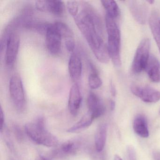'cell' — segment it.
<instances>
[{
  "label": "cell",
  "mask_w": 160,
  "mask_h": 160,
  "mask_svg": "<svg viewBox=\"0 0 160 160\" xmlns=\"http://www.w3.org/2000/svg\"><path fill=\"white\" fill-rule=\"evenodd\" d=\"M153 157L154 160H160V152H153Z\"/></svg>",
  "instance_id": "obj_29"
},
{
  "label": "cell",
  "mask_w": 160,
  "mask_h": 160,
  "mask_svg": "<svg viewBox=\"0 0 160 160\" xmlns=\"http://www.w3.org/2000/svg\"><path fill=\"white\" fill-rule=\"evenodd\" d=\"M110 92H111V94L112 96H115L116 94V90L115 88V86H114V84L112 83H110Z\"/></svg>",
  "instance_id": "obj_27"
},
{
  "label": "cell",
  "mask_w": 160,
  "mask_h": 160,
  "mask_svg": "<svg viewBox=\"0 0 160 160\" xmlns=\"http://www.w3.org/2000/svg\"><path fill=\"white\" fill-rule=\"evenodd\" d=\"M80 143L77 140H69L52 151L51 155L53 158L62 159L76 154L80 148Z\"/></svg>",
  "instance_id": "obj_8"
},
{
  "label": "cell",
  "mask_w": 160,
  "mask_h": 160,
  "mask_svg": "<svg viewBox=\"0 0 160 160\" xmlns=\"http://www.w3.org/2000/svg\"><path fill=\"white\" fill-rule=\"evenodd\" d=\"M129 8L134 19L141 25L146 24L148 14L147 6L142 2L132 1L130 2Z\"/></svg>",
  "instance_id": "obj_11"
},
{
  "label": "cell",
  "mask_w": 160,
  "mask_h": 160,
  "mask_svg": "<svg viewBox=\"0 0 160 160\" xmlns=\"http://www.w3.org/2000/svg\"><path fill=\"white\" fill-rule=\"evenodd\" d=\"M25 131L36 144L47 147H56L58 144V138L47 129L45 120L42 117H38L34 122L27 123Z\"/></svg>",
  "instance_id": "obj_1"
},
{
  "label": "cell",
  "mask_w": 160,
  "mask_h": 160,
  "mask_svg": "<svg viewBox=\"0 0 160 160\" xmlns=\"http://www.w3.org/2000/svg\"></svg>",
  "instance_id": "obj_34"
},
{
  "label": "cell",
  "mask_w": 160,
  "mask_h": 160,
  "mask_svg": "<svg viewBox=\"0 0 160 160\" xmlns=\"http://www.w3.org/2000/svg\"><path fill=\"white\" fill-rule=\"evenodd\" d=\"M91 73L88 77V84L92 89H96L102 86V82L99 77L96 68L90 63Z\"/></svg>",
  "instance_id": "obj_20"
},
{
  "label": "cell",
  "mask_w": 160,
  "mask_h": 160,
  "mask_svg": "<svg viewBox=\"0 0 160 160\" xmlns=\"http://www.w3.org/2000/svg\"><path fill=\"white\" fill-rule=\"evenodd\" d=\"M150 46V40L148 38H144L140 42L132 63V71L134 73H139L147 69L149 59Z\"/></svg>",
  "instance_id": "obj_4"
},
{
  "label": "cell",
  "mask_w": 160,
  "mask_h": 160,
  "mask_svg": "<svg viewBox=\"0 0 160 160\" xmlns=\"http://www.w3.org/2000/svg\"><path fill=\"white\" fill-rule=\"evenodd\" d=\"M54 24L65 41L74 38L72 31L67 24L60 21H57Z\"/></svg>",
  "instance_id": "obj_21"
},
{
  "label": "cell",
  "mask_w": 160,
  "mask_h": 160,
  "mask_svg": "<svg viewBox=\"0 0 160 160\" xmlns=\"http://www.w3.org/2000/svg\"><path fill=\"white\" fill-rule=\"evenodd\" d=\"M150 28L160 53V20L157 13L153 12L149 19Z\"/></svg>",
  "instance_id": "obj_16"
},
{
  "label": "cell",
  "mask_w": 160,
  "mask_h": 160,
  "mask_svg": "<svg viewBox=\"0 0 160 160\" xmlns=\"http://www.w3.org/2000/svg\"><path fill=\"white\" fill-rule=\"evenodd\" d=\"M146 70L152 81L155 83L160 82V62L154 56H150Z\"/></svg>",
  "instance_id": "obj_15"
},
{
  "label": "cell",
  "mask_w": 160,
  "mask_h": 160,
  "mask_svg": "<svg viewBox=\"0 0 160 160\" xmlns=\"http://www.w3.org/2000/svg\"><path fill=\"white\" fill-rule=\"evenodd\" d=\"M159 113H160V111H159Z\"/></svg>",
  "instance_id": "obj_33"
},
{
  "label": "cell",
  "mask_w": 160,
  "mask_h": 160,
  "mask_svg": "<svg viewBox=\"0 0 160 160\" xmlns=\"http://www.w3.org/2000/svg\"><path fill=\"white\" fill-rule=\"evenodd\" d=\"M20 45V38L15 28L11 24L4 30L1 41V52L5 50V62L9 67H12L16 61Z\"/></svg>",
  "instance_id": "obj_2"
},
{
  "label": "cell",
  "mask_w": 160,
  "mask_h": 160,
  "mask_svg": "<svg viewBox=\"0 0 160 160\" xmlns=\"http://www.w3.org/2000/svg\"><path fill=\"white\" fill-rule=\"evenodd\" d=\"M94 120L92 114L88 111V113L84 115L80 120L78 121L72 127L69 128L67 132L70 133H74L82 131L89 127Z\"/></svg>",
  "instance_id": "obj_17"
},
{
  "label": "cell",
  "mask_w": 160,
  "mask_h": 160,
  "mask_svg": "<svg viewBox=\"0 0 160 160\" xmlns=\"http://www.w3.org/2000/svg\"><path fill=\"white\" fill-rule=\"evenodd\" d=\"M67 7L69 13L73 17H75L78 14L79 5L77 1H69L67 2Z\"/></svg>",
  "instance_id": "obj_22"
},
{
  "label": "cell",
  "mask_w": 160,
  "mask_h": 160,
  "mask_svg": "<svg viewBox=\"0 0 160 160\" xmlns=\"http://www.w3.org/2000/svg\"><path fill=\"white\" fill-rule=\"evenodd\" d=\"M65 47L69 52H72L75 49V42L74 38L65 41Z\"/></svg>",
  "instance_id": "obj_24"
},
{
  "label": "cell",
  "mask_w": 160,
  "mask_h": 160,
  "mask_svg": "<svg viewBox=\"0 0 160 160\" xmlns=\"http://www.w3.org/2000/svg\"><path fill=\"white\" fill-rule=\"evenodd\" d=\"M9 91L17 110L19 112L24 111L26 108V97L22 80L18 75H14L10 79Z\"/></svg>",
  "instance_id": "obj_5"
},
{
  "label": "cell",
  "mask_w": 160,
  "mask_h": 160,
  "mask_svg": "<svg viewBox=\"0 0 160 160\" xmlns=\"http://www.w3.org/2000/svg\"><path fill=\"white\" fill-rule=\"evenodd\" d=\"M132 93L147 103H156L160 100V92L149 86L132 84L131 86Z\"/></svg>",
  "instance_id": "obj_6"
},
{
  "label": "cell",
  "mask_w": 160,
  "mask_h": 160,
  "mask_svg": "<svg viewBox=\"0 0 160 160\" xmlns=\"http://www.w3.org/2000/svg\"><path fill=\"white\" fill-rule=\"evenodd\" d=\"M64 12V5L61 1H46L45 12L60 16Z\"/></svg>",
  "instance_id": "obj_18"
},
{
  "label": "cell",
  "mask_w": 160,
  "mask_h": 160,
  "mask_svg": "<svg viewBox=\"0 0 160 160\" xmlns=\"http://www.w3.org/2000/svg\"><path fill=\"white\" fill-rule=\"evenodd\" d=\"M14 131L18 140V141H22L24 139V134L21 128L17 125H15L14 127Z\"/></svg>",
  "instance_id": "obj_25"
},
{
  "label": "cell",
  "mask_w": 160,
  "mask_h": 160,
  "mask_svg": "<svg viewBox=\"0 0 160 160\" xmlns=\"http://www.w3.org/2000/svg\"><path fill=\"white\" fill-rule=\"evenodd\" d=\"M102 5L107 12V15L115 19L120 14L118 6L114 1H101Z\"/></svg>",
  "instance_id": "obj_19"
},
{
  "label": "cell",
  "mask_w": 160,
  "mask_h": 160,
  "mask_svg": "<svg viewBox=\"0 0 160 160\" xmlns=\"http://www.w3.org/2000/svg\"><path fill=\"white\" fill-rule=\"evenodd\" d=\"M146 2H147L148 3H149L150 4H152L154 2V1H153V0H148V1H147Z\"/></svg>",
  "instance_id": "obj_32"
},
{
  "label": "cell",
  "mask_w": 160,
  "mask_h": 160,
  "mask_svg": "<svg viewBox=\"0 0 160 160\" xmlns=\"http://www.w3.org/2000/svg\"><path fill=\"white\" fill-rule=\"evenodd\" d=\"M46 43L52 55H57L61 48L62 37L54 24H50L46 32Z\"/></svg>",
  "instance_id": "obj_7"
},
{
  "label": "cell",
  "mask_w": 160,
  "mask_h": 160,
  "mask_svg": "<svg viewBox=\"0 0 160 160\" xmlns=\"http://www.w3.org/2000/svg\"><path fill=\"white\" fill-rule=\"evenodd\" d=\"M133 128L137 134L143 138L149 137L148 128L147 118L144 115H137L133 122Z\"/></svg>",
  "instance_id": "obj_14"
},
{
  "label": "cell",
  "mask_w": 160,
  "mask_h": 160,
  "mask_svg": "<svg viewBox=\"0 0 160 160\" xmlns=\"http://www.w3.org/2000/svg\"><path fill=\"white\" fill-rule=\"evenodd\" d=\"M114 160H122V159L119 155H116L114 157Z\"/></svg>",
  "instance_id": "obj_31"
},
{
  "label": "cell",
  "mask_w": 160,
  "mask_h": 160,
  "mask_svg": "<svg viewBox=\"0 0 160 160\" xmlns=\"http://www.w3.org/2000/svg\"><path fill=\"white\" fill-rule=\"evenodd\" d=\"M110 108L112 111H113L115 108V102L112 100L110 101Z\"/></svg>",
  "instance_id": "obj_30"
},
{
  "label": "cell",
  "mask_w": 160,
  "mask_h": 160,
  "mask_svg": "<svg viewBox=\"0 0 160 160\" xmlns=\"http://www.w3.org/2000/svg\"><path fill=\"white\" fill-rule=\"evenodd\" d=\"M68 70L71 78L76 83L81 78L82 72V61L77 54L73 53L69 59Z\"/></svg>",
  "instance_id": "obj_12"
},
{
  "label": "cell",
  "mask_w": 160,
  "mask_h": 160,
  "mask_svg": "<svg viewBox=\"0 0 160 160\" xmlns=\"http://www.w3.org/2000/svg\"><path fill=\"white\" fill-rule=\"evenodd\" d=\"M108 126L106 123L99 125L94 136V145L96 152H102L104 148L107 136Z\"/></svg>",
  "instance_id": "obj_13"
},
{
  "label": "cell",
  "mask_w": 160,
  "mask_h": 160,
  "mask_svg": "<svg viewBox=\"0 0 160 160\" xmlns=\"http://www.w3.org/2000/svg\"><path fill=\"white\" fill-rule=\"evenodd\" d=\"M5 117L2 108L0 110V130H2L5 127Z\"/></svg>",
  "instance_id": "obj_26"
},
{
  "label": "cell",
  "mask_w": 160,
  "mask_h": 160,
  "mask_svg": "<svg viewBox=\"0 0 160 160\" xmlns=\"http://www.w3.org/2000/svg\"><path fill=\"white\" fill-rule=\"evenodd\" d=\"M126 151L128 160H137L136 152L134 148L132 146H128Z\"/></svg>",
  "instance_id": "obj_23"
},
{
  "label": "cell",
  "mask_w": 160,
  "mask_h": 160,
  "mask_svg": "<svg viewBox=\"0 0 160 160\" xmlns=\"http://www.w3.org/2000/svg\"><path fill=\"white\" fill-rule=\"evenodd\" d=\"M88 112L92 115L94 119L102 116L106 111V108L100 97L93 92H90L87 99Z\"/></svg>",
  "instance_id": "obj_10"
},
{
  "label": "cell",
  "mask_w": 160,
  "mask_h": 160,
  "mask_svg": "<svg viewBox=\"0 0 160 160\" xmlns=\"http://www.w3.org/2000/svg\"><path fill=\"white\" fill-rule=\"evenodd\" d=\"M53 160L52 158L48 156H46V155H42V154H40L38 157V160Z\"/></svg>",
  "instance_id": "obj_28"
},
{
  "label": "cell",
  "mask_w": 160,
  "mask_h": 160,
  "mask_svg": "<svg viewBox=\"0 0 160 160\" xmlns=\"http://www.w3.org/2000/svg\"><path fill=\"white\" fill-rule=\"evenodd\" d=\"M82 100L80 88L77 83H75L71 87L68 99V109L72 116L75 117L78 114Z\"/></svg>",
  "instance_id": "obj_9"
},
{
  "label": "cell",
  "mask_w": 160,
  "mask_h": 160,
  "mask_svg": "<svg viewBox=\"0 0 160 160\" xmlns=\"http://www.w3.org/2000/svg\"><path fill=\"white\" fill-rule=\"evenodd\" d=\"M106 28L108 34V49L110 58L116 67L121 65L120 56V31L114 19L105 17Z\"/></svg>",
  "instance_id": "obj_3"
}]
</instances>
